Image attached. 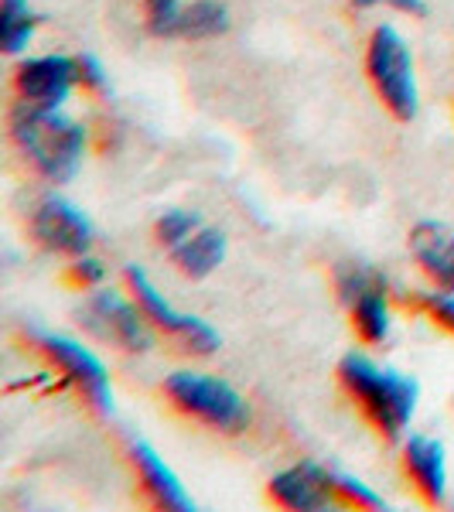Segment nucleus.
<instances>
[{
    "mask_svg": "<svg viewBox=\"0 0 454 512\" xmlns=\"http://www.w3.org/2000/svg\"><path fill=\"white\" fill-rule=\"evenodd\" d=\"M338 379H342L349 396L359 403L362 414L369 417V424H373L386 441H396V437L407 431L410 417H414V410H417V396H420L417 379L376 366V362L362 352L342 355V362H338Z\"/></svg>",
    "mask_w": 454,
    "mask_h": 512,
    "instance_id": "nucleus-1",
    "label": "nucleus"
},
{
    "mask_svg": "<svg viewBox=\"0 0 454 512\" xmlns=\"http://www.w3.org/2000/svg\"><path fill=\"white\" fill-rule=\"evenodd\" d=\"M11 134L48 181H72L86 154V130L59 110L21 103L11 117Z\"/></svg>",
    "mask_w": 454,
    "mask_h": 512,
    "instance_id": "nucleus-2",
    "label": "nucleus"
},
{
    "mask_svg": "<svg viewBox=\"0 0 454 512\" xmlns=\"http://www.w3.org/2000/svg\"><path fill=\"white\" fill-rule=\"evenodd\" d=\"M164 393L171 396V403L178 410H185L188 417L202 420V424L216 427V431L239 434L250 427V403L226 379L178 369V373L164 379Z\"/></svg>",
    "mask_w": 454,
    "mask_h": 512,
    "instance_id": "nucleus-3",
    "label": "nucleus"
},
{
    "mask_svg": "<svg viewBox=\"0 0 454 512\" xmlns=\"http://www.w3.org/2000/svg\"><path fill=\"white\" fill-rule=\"evenodd\" d=\"M366 72L373 89L383 99V106L396 120L410 123L417 117V79H414V59H410L407 41L393 24H379L369 38L366 52Z\"/></svg>",
    "mask_w": 454,
    "mask_h": 512,
    "instance_id": "nucleus-4",
    "label": "nucleus"
},
{
    "mask_svg": "<svg viewBox=\"0 0 454 512\" xmlns=\"http://www.w3.org/2000/svg\"><path fill=\"white\" fill-rule=\"evenodd\" d=\"M144 311L134 301L130 304L120 291H96L82 301L79 308V325L89 335H96L99 342L117 345L123 352H151L154 349V332L147 325Z\"/></svg>",
    "mask_w": 454,
    "mask_h": 512,
    "instance_id": "nucleus-5",
    "label": "nucleus"
},
{
    "mask_svg": "<svg viewBox=\"0 0 454 512\" xmlns=\"http://www.w3.org/2000/svg\"><path fill=\"white\" fill-rule=\"evenodd\" d=\"M31 338H35L38 349L86 393V400L93 403L99 414H110L113 410L110 373H106V366L86 349V345L72 342V338H65V335H55V332H41V328H31Z\"/></svg>",
    "mask_w": 454,
    "mask_h": 512,
    "instance_id": "nucleus-6",
    "label": "nucleus"
},
{
    "mask_svg": "<svg viewBox=\"0 0 454 512\" xmlns=\"http://www.w3.org/2000/svg\"><path fill=\"white\" fill-rule=\"evenodd\" d=\"M123 277H127V284H130V291H134V301L140 304V311L151 318V325H158L168 335H175L185 349H192L198 355H209V352L219 349L216 328H212L209 321H202L195 315H181V311L171 308V304L158 294V287L151 284V277H147L144 270L127 267V274H123Z\"/></svg>",
    "mask_w": 454,
    "mask_h": 512,
    "instance_id": "nucleus-7",
    "label": "nucleus"
},
{
    "mask_svg": "<svg viewBox=\"0 0 454 512\" xmlns=\"http://www.w3.org/2000/svg\"><path fill=\"white\" fill-rule=\"evenodd\" d=\"M31 233L45 250L62 256H86L93 246V222H89L72 202L52 195L31 216Z\"/></svg>",
    "mask_w": 454,
    "mask_h": 512,
    "instance_id": "nucleus-8",
    "label": "nucleus"
},
{
    "mask_svg": "<svg viewBox=\"0 0 454 512\" xmlns=\"http://www.w3.org/2000/svg\"><path fill=\"white\" fill-rule=\"evenodd\" d=\"M76 82H79L76 59H65V55L28 59L14 72V89H18L21 103L38 106V110H59Z\"/></svg>",
    "mask_w": 454,
    "mask_h": 512,
    "instance_id": "nucleus-9",
    "label": "nucleus"
},
{
    "mask_svg": "<svg viewBox=\"0 0 454 512\" xmlns=\"http://www.w3.org/2000/svg\"><path fill=\"white\" fill-rule=\"evenodd\" d=\"M270 499L284 509H304L321 512L332 502H338V492L332 485V468H321L315 461H301V465L277 472L270 478Z\"/></svg>",
    "mask_w": 454,
    "mask_h": 512,
    "instance_id": "nucleus-10",
    "label": "nucleus"
},
{
    "mask_svg": "<svg viewBox=\"0 0 454 512\" xmlns=\"http://www.w3.org/2000/svg\"><path fill=\"white\" fill-rule=\"evenodd\" d=\"M410 253L420 263L427 277L434 280L437 291L454 294V229L444 222L424 219L410 229Z\"/></svg>",
    "mask_w": 454,
    "mask_h": 512,
    "instance_id": "nucleus-11",
    "label": "nucleus"
},
{
    "mask_svg": "<svg viewBox=\"0 0 454 512\" xmlns=\"http://www.w3.org/2000/svg\"><path fill=\"white\" fill-rule=\"evenodd\" d=\"M403 465L407 475L414 478L427 502L441 506L448 495V465H444V444L424 434H410V441L403 444Z\"/></svg>",
    "mask_w": 454,
    "mask_h": 512,
    "instance_id": "nucleus-12",
    "label": "nucleus"
},
{
    "mask_svg": "<svg viewBox=\"0 0 454 512\" xmlns=\"http://www.w3.org/2000/svg\"><path fill=\"white\" fill-rule=\"evenodd\" d=\"M130 461L137 465L140 482H144V489L151 492V499L158 502V506L175 509V512L195 509V502L188 499V492H185V485L178 482V475L164 465L158 458V451H154L147 441H130Z\"/></svg>",
    "mask_w": 454,
    "mask_h": 512,
    "instance_id": "nucleus-13",
    "label": "nucleus"
},
{
    "mask_svg": "<svg viewBox=\"0 0 454 512\" xmlns=\"http://www.w3.org/2000/svg\"><path fill=\"white\" fill-rule=\"evenodd\" d=\"M171 260L185 277L202 280L209 277L212 270H219V263L226 260V233L212 226H198L185 243H178L171 250Z\"/></svg>",
    "mask_w": 454,
    "mask_h": 512,
    "instance_id": "nucleus-14",
    "label": "nucleus"
},
{
    "mask_svg": "<svg viewBox=\"0 0 454 512\" xmlns=\"http://www.w3.org/2000/svg\"><path fill=\"white\" fill-rule=\"evenodd\" d=\"M352 311V325L356 332L362 335V342L369 345H383L390 338V328H393V318H390V304H386V291H369L356 297L349 304Z\"/></svg>",
    "mask_w": 454,
    "mask_h": 512,
    "instance_id": "nucleus-15",
    "label": "nucleus"
},
{
    "mask_svg": "<svg viewBox=\"0 0 454 512\" xmlns=\"http://www.w3.org/2000/svg\"><path fill=\"white\" fill-rule=\"evenodd\" d=\"M229 31V11L219 0H192L185 4L178 24V38L188 41H205V38H219Z\"/></svg>",
    "mask_w": 454,
    "mask_h": 512,
    "instance_id": "nucleus-16",
    "label": "nucleus"
},
{
    "mask_svg": "<svg viewBox=\"0 0 454 512\" xmlns=\"http://www.w3.org/2000/svg\"><path fill=\"white\" fill-rule=\"evenodd\" d=\"M38 28V14L28 0H4L0 4V45L7 55H21Z\"/></svg>",
    "mask_w": 454,
    "mask_h": 512,
    "instance_id": "nucleus-17",
    "label": "nucleus"
},
{
    "mask_svg": "<svg viewBox=\"0 0 454 512\" xmlns=\"http://www.w3.org/2000/svg\"><path fill=\"white\" fill-rule=\"evenodd\" d=\"M335 287H338V297L345 304H352L356 297L369 294V291H386V277L379 270L366 267V263H338L335 267Z\"/></svg>",
    "mask_w": 454,
    "mask_h": 512,
    "instance_id": "nucleus-18",
    "label": "nucleus"
},
{
    "mask_svg": "<svg viewBox=\"0 0 454 512\" xmlns=\"http://www.w3.org/2000/svg\"><path fill=\"white\" fill-rule=\"evenodd\" d=\"M147 28L154 38H178V24L185 14V0H147Z\"/></svg>",
    "mask_w": 454,
    "mask_h": 512,
    "instance_id": "nucleus-19",
    "label": "nucleus"
},
{
    "mask_svg": "<svg viewBox=\"0 0 454 512\" xmlns=\"http://www.w3.org/2000/svg\"><path fill=\"white\" fill-rule=\"evenodd\" d=\"M198 226H202V219H198L195 212H188V209H168V212H164V216L158 219L154 233H158V243H161V246L175 250V246H178V243H185V239L192 236Z\"/></svg>",
    "mask_w": 454,
    "mask_h": 512,
    "instance_id": "nucleus-20",
    "label": "nucleus"
},
{
    "mask_svg": "<svg viewBox=\"0 0 454 512\" xmlns=\"http://www.w3.org/2000/svg\"><path fill=\"white\" fill-rule=\"evenodd\" d=\"M332 485L338 492V502H356V506H366V509H386L383 495H376L366 482H359L356 475L335 472V468H332Z\"/></svg>",
    "mask_w": 454,
    "mask_h": 512,
    "instance_id": "nucleus-21",
    "label": "nucleus"
},
{
    "mask_svg": "<svg viewBox=\"0 0 454 512\" xmlns=\"http://www.w3.org/2000/svg\"><path fill=\"white\" fill-rule=\"evenodd\" d=\"M424 308H427V315L437 321V325H444V328H451V332H454V294L451 291L427 294L424 297Z\"/></svg>",
    "mask_w": 454,
    "mask_h": 512,
    "instance_id": "nucleus-22",
    "label": "nucleus"
},
{
    "mask_svg": "<svg viewBox=\"0 0 454 512\" xmlns=\"http://www.w3.org/2000/svg\"><path fill=\"white\" fill-rule=\"evenodd\" d=\"M76 69H79V86L103 93V89H106V72H103V65H99V59H93V55H76Z\"/></svg>",
    "mask_w": 454,
    "mask_h": 512,
    "instance_id": "nucleus-23",
    "label": "nucleus"
},
{
    "mask_svg": "<svg viewBox=\"0 0 454 512\" xmlns=\"http://www.w3.org/2000/svg\"><path fill=\"white\" fill-rule=\"evenodd\" d=\"M106 277V267L99 260H93V256H76V263H72V280L82 287H96L99 280Z\"/></svg>",
    "mask_w": 454,
    "mask_h": 512,
    "instance_id": "nucleus-24",
    "label": "nucleus"
},
{
    "mask_svg": "<svg viewBox=\"0 0 454 512\" xmlns=\"http://www.w3.org/2000/svg\"><path fill=\"white\" fill-rule=\"evenodd\" d=\"M356 7H376V4H393V0H352Z\"/></svg>",
    "mask_w": 454,
    "mask_h": 512,
    "instance_id": "nucleus-25",
    "label": "nucleus"
}]
</instances>
